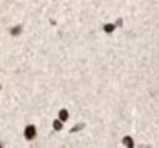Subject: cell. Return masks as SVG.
I'll return each mask as SVG.
<instances>
[{"mask_svg":"<svg viewBox=\"0 0 159 148\" xmlns=\"http://www.w3.org/2000/svg\"><path fill=\"white\" fill-rule=\"evenodd\" d=\"M25 137H26L28 141H31V139L36 137V127H34V125H28V127L25 128Z\"/></svg>","mask_w":159,"mask_h":148,"instance_id":"cell-1","label":"cell"},{"mask_svg":"<svg viewBox=\"0 0 159 148\" xmlns=\"http://www.w3.org/2000/svg\"><path fill=\"white\" fill-rule=\"evenodd\" d=\"M124 144L127 145L128 148H133L134 147V144H133V139L130 137V136H125V139H124Z\"/></svg>","mask_w":159,"mask_h":148,"instance_id":"cell-2","label":"cell"},{"mask_svg":"<svg viewBox=\"0 0 159 148\" xmlns=\"http://www.w3.org/2000/svg\"><path fill=\"white\" fill-rule=\"evenodd\" d=\"M59 117H60V120H66V119H68V111H66V110H62V111L59 113Z\"/></svg>","mask_w":159,"mask_h":148,"instance_id":"cell-3","label":"cell"},{"mask_svg":"<svg viewBox=\"0 0 159 148\" xmlns=\"http://www.w3.org/2000/svg\"><path fill=\"white\" fill-rule=\"evenodd\" d=\"M53 127H54V130H62V122L60 120H54V123H53Z\"/></svg>","mask_w":159,"mask_h":148,"instance_id":"cell-4","label":"cell"},{"mask_svg":"<svg viewBox=\"0 0 159 148\" xmlns=\"http://www.w3.org/2000/svg\"><path fill=\"white\" fill-rule=\"evenodd\" d=\"M104 29H105V33H111V31L114 29V25H111V23H107Z\"/></svg>","mask_w":159,"mask_h":148,"instance_id":"cell-5","label":"cell"},{"mask_svg":"<svg viewBox=\"0 0 159 148\" xmlns=\"http://www.w3.org/2000/svg\"><path fill=\"white\" fill-rule=\"evenodd\" d=\"M20 31H22V26H17V28H12V29H11V34L16 36V34H19Z\"/></svg>","mask_w":159,"mask_h":148,"instance_id":"cell-6","label":"cell"},{"mask_svg":"<svg viewBox=\"0 0 159 148\" xmlns=\"http://www.w3.org/2000/svg\"><path fill=\"white\" fill-rule=\"evenodd\" d=\"M0 148H2V144H0Z\"/></svg>","mask_w":159,"mask_h":148,"instance_id":"cell-7","label":"cell"},{"mask_svg":"<svg viewBox=\"0 0 159 148\" xmlns=\"http://www.w3.org/2000/svg\"><path fill=\"white\" fill-rule=\"evenodd\" d=\"M0 88H2V87H0Z\"/></svg>","mask_w":159,"mask_h":148,"instance_id":"cell-8","label":"cell"}]
</instances>
